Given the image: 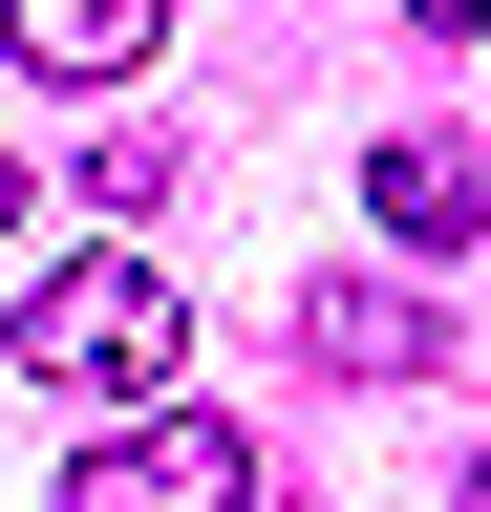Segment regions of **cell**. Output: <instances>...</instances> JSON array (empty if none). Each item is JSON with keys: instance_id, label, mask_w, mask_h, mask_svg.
<instances>
[{"instance_id": "obj_6", "label": "cell", "mask_w": 491, "mask_h": 512, "mask_svg": "<svg viewBox=\"0 0 491 512\" xmlns=\"http://www.w3.org/2000/svg\"><path fill=\"white\" fill-rule=\"evenodd\" d=\"M385 22H427V43H470V22H491V0H385Z\"/></svg>"}, {"instance_id": "obj_9", "label": "cell", "mask_w": 491, "mask_h": 512, "mask_svg": "<svg viewBox=\"0 0 491 512\" xmlns=\"http://www.w3.org/2000/svg\"><path fill=\"white\" fill-rule=\"evenodd\" d=\"M470 512H491V491H470Z\"/></svg>"}, {"instance_id": "obj_5", "label": "cell", "mask_w": 491, "mask_h": 512, "mask_svg": "<svg viewBox=\"0 0 491 512\" xmlns=\"http://www.w3.org/2000/svg\"><path fill=\"white\" fill-rule=\"evenodd\" d=\"M150 43H171V0H0V64L22 86H129Z\"/></svg>"}, {"instance_id": "obj_4", "label": "cell", "mask_w": 491, "mask_h": 512, "mask_svg": "<svg viewBox=\"0 0 491 512\" xmlns=\"http://www.w3.org/2000/svg\"><path fill=\"white\" fill-rule=\"evenodd\" d=\"M363 214H385L406 256H470V235H491V150H449V128H385V150H363Z\"/></svg>"}, {"instance_id": "obj_7", "label": "cell", "mask_w": 491, "mask_h": 512, "mask_svg": "<svg viewBox=\"0 0 491 512\" xmlns=\"http://www.w3.org/2000/svg\"><path fill=\"white\" fill-rule=\"evenodd\" d=\"M0 235H22V171H0Z\"/></svg>"}, {"instance_id": "obj_3", "label": "cell", "mask_w": 491, "mask_h": 512, "mask_svg": "<svg viewBox=\"0 0 491 512\" xmlns=\"http://www.w3.org/2000/svg\"><path fill=\"white\" fill-rule=\"evenodd\" d=\"M299 363H342V384H427V363H449V299H427V278H321V299H299Z\"/></svg>"}, {"instance_id": "obj_2", "label": "cell", "mask_w": 491, "mask_h": 512, "mask_svg": "<svg viewBox=\"0 0 491 512\" xmlns=\"http://www.w3.org/2000/svg\"><path fill=\"white\" fill-rule=\"evenodd\" d=\"M65 512H257V427H214V406H150V427L65 448Z\"/></svg>"}, {"instance_id": "obj_1", "label": "cell", "mask_w": 491, "mask_h": 512, "mask_svg": "<svg viewBox=\"0 0 491 512\" xmlns=\"http://www.w3.org/2000/svg\"><path fill=\"white\" fill-rule=\"evenodd\" d=\"M0 363H22L43 406H171V363H193V299H171L150 256H43V278L0 299Z\"/></svg>"}, {"instance_id": "obj_8", "label": "cell", "mask_w": 491, "mask_h": 512, "mask_svg": "<svg viewBox=\"0 0 491 512\" xmlns=\"http://www.w3.org/2000/svg\"><path fill=\"white\" fill-rule=\"evenodd\" d=\"M470 491H491V470H470Z\"/></svg>"}]
</instances>
